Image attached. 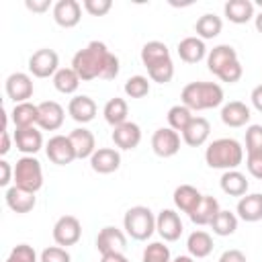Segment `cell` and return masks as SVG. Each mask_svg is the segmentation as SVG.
<instances>
[{"mask_svg": "<svg viewBox=\"0 0 262 262\" xmlns=\"http://www.w3.org/2000/svg\"><path fill=\"white\" fill-rule=\"evenodd\" d=\"M111 51L102 41H90L86 47L78 49L72 57V70L82 82H90L102 76Z\"/></svg>", "mask_w": 262, "mask_h": 262, "instance_id": "6da1fadb", "label": "cell"}, {"mask_svg": "<svg viewBox=\"0 0 262 262\" xmlns=\"http://www.w3.org/2000/svg\"><path fill=\"white\" fill-rule=\"evenodd\" d=\"M205 162L213 170H237L244 162V147L233 137L213 139L205 149Z\"/></svg>", "mask_w": 262, "mask_h": 262, "instance_id": "7a4b0ae2", "label": "cell"}, {"mask_svg": "<svg viewBox=\"0 0 262 262\" xmlns=\"http://www.w3.org/2000/svg\"><path fill=\"white\" fill-rule=\"evenodd\" d=\"M180 100L192 113L217 108L223 104V88L217 82H188L180 92Z\"/></svg>", "mask_w": 262, "mask_h": 262, "instance_id": "3957f363", "label": "cell"}, {"mask_svg": "<svg viewBox=\"0 0 262 262\" xmlns=\"http://www.w3.org/2000/svg\"><path fill=\"white\" fill-rule=\"evenodd\" d=\"M123 229L129 237H133L137 242H145L156 231V215L145 205L129 207L123 217Z\"/></svg>", "mask_w": 262, "mask_h": 262, "instance_id": "277c9868", "label": "cell"}, {"mask_svg": "<svg viewBox=\"0 0 262 262\" xmlns=\"http://www.w3.org/2000/svg\"><path fill=\"white\" fill-rule=\"evenodd\" d=\"M14 184L29 190V192H35L41 190L43 186V168H41V162L35 158V156H23L16 160L14 164Z\"/></svg>", "mask_w": 262, "mask_h": 262, "instance_id": "5b68a950", "label": "cell"}, {"mask_svg": "<svg viewBox=\"0 0 262 262\" xmlns=\"http://www.w3.org/2000/svg\"><path fill=\"white\" fill-rule=\"evenodd\" d=\"M53 242L61 248H68V246H76L82 237V223L78 217L74 215H61L55 223H53Z\"/></svg>", "mask_w": 262, "mask_h": 262, "instance_id": "8992f818", "label": "cell"}, {"mask_svg": "<svg viewBox=\"0 0 262 262\" xmlns=\"http://www.w3.org/2000/svg\"><path fill=\"white\" fill-rule=\"evenodd\" d=\"M27 66H29L31 76H35V78H53L55 72L59 70V55L53 49L43 47V49H37L29 57Z\"/></svg>", "mask_w": 262, "mask_h": 262, "instance_id": "52a82bcc", "label": "cell"}, {"mask_svg": "<svg viewBox=\"0 0 262 262\" xmlns=\"http://www.w3.org/2000/svg\"><path fill=\"white\" fill-rule=\"evenodd\" d=\"M151 149L158 158H172L180 151V133L170 127H160L151 135Z\"/></svg>", "mask_w": 262, "mask_h": 262, "instance_id": "ba28073f", "label": "cell"}, {"mask_svg": "<svg viewBox=\"0 0 262 262\" xmlns=\"http://www.w3.org/2000/svg\"><path fill=\"white\" fill-rule=\"evenodd\" d=\"M45 154L49 158V162L57 164V166H66L72 164L76 158V149L70 141V135H53L49 137V141L45 143Z\"/></svg>", "mask_w": 262, "mask_h": 262, "instance_id": "9c48e42d", "label": "cell"}, {"mask_svg": "<svg viewBox=\"0 0 262 262\" xmlns=\"http://www.w3.org/2000/svg\"><path fill=\"white\" fill-rule=\"evenodd\" d=\"M4 88H6V96L18 104V102H27L33 92H35V86H33V78L25 72H14L6 78L4 82Z\"/></svg>", "mask_w": 262, "mask_h": 262, "instance_id": "30bf717a", "label": "cell"}, {"mask_svg": "<svg viewBox=\"0 0 262 262\" xmlns=\"http://www.w3.org/2000/svg\"><path fill=\"white\" fill-rule=\"evenodd\" d=\"M182 219L174 209H162L156 217V231L164 242H176L182 235Z\"/></svg>", "mask_w": 262, "mask_h": 262, "instance_id": "8fae6325", "label": "cell"}, {"mask_svg": "<svg viewBox=\"0 0 262 262\" xmlns=\"http://www.w3.org/2000/svg\"><path fill=\"white\" fill-rule=\"evenodd\" d=\"M55 25L61 29H74L82 18V4L76 0H57L51 8Z\"/></svg>", "mask_w": 262, "mask_h": 262, "instance_id": "7c38bea8", "label": "cell"}, {"mask_svg": "<svg viewBox=\"0 0 262 262\" xmlns=\"http://www.w3.org/2000/svg\"><path fill=\"white\" fill-rule=\"evenodd\" d=\"M39 106V119H37V127L43 131H57L63 125L66 113L63 106L55 100H43L37 104Z\"/></svg>", "mask_w": 262, "mask_h": 262, "instance_id": "4fadbf2b", "label": "cell"}, {"mask_svg": "<svg viewBox=\"0 0 262 262\" xmlns=\"http://www.w3.org/2000/svg\"><path fill=\"white\" fill-rule=\"evenodd\" d=\"M127 248V233L115 225H106L96 235V250L100 254L108 252H125Z\"/></svg>", "mask_w": 262, "mask_h": 262, "instance_id": "5bb4252c", "label": "cell"}, {"mask_svg": "<svg viewBox=\"0 0 262 262\" xmlns=\"http://www.w3.org/2000/svg\"><path fill=\"white\" fill-rule=\"evenodd\" d=\"M141 63L145 66V70H156L160 66H166V63H172V57H170V49L166 43L162 41H147L143 47H141Z\"/></svg>", "mask_w": 262, "mask_h": 262, "instance_id": "9a60e30c", "label": "cell"}, {"mask_svg": "<svg viewBox=\"0 0 262 262\" xmlns=\"http://www.w3.org/2000/svg\"><path fill=\"white\" fill-rule=\"evenodd\" d=\"M4 201H6V207H8L10 211L18 213V215L33 211L35 205H37L35 192H29V190H25V188H20V186H16V184H12V186L6 188Z\"/></svg>", "mask_w": 262, "mask_h": 262, "instance_id": "2e32d148", "label": "cell"}, {"mask_svg": "<svg viewBox=\"0 0 262 262\" xmlns=\"http://www.w3.org/2000/svg\"><path fill=\"white\" fill-rule=\"evenodd\" d=\"M237 61V51L227 45V43H221V45H215L209 53H207V68L213 76H219L229 63Z\"/></svg>", "mask_w": 262, "mask_h": 262, "instance_id": "e0dca14e", "label": "cell"}, {"mask_svg": "<svg viewBox=\"0 0 262 262\" xmlns=\"http://www.w3.org/2000/svg\"><path fill=\"white\" fill-rule=\"evenodd\" d=\"M250 117H252V111L242 100H229L221 106V121L227 127H233V129L244 127L250 123Z\"/></svg>", "mask_w": 262, "mask_h": 262, "instance_id": "ac0fdd59", "label": "cell"}, {"mask_svg": "<svg viewBox=\"0 0 262 262\" xmlns=\"http://www.w3.org/2000/svg\"><path fill=\"white\" fill-rule=\"evenodd\" d=\"M111 139L119 149H135L141 141V127L133 121H125L123 125L113 129Z\"/></svg>", "mask_w": 262, "mask_h": 262, "instance_id": "d6986e66", "label": "cell"}, {"mask_svg": "<svg viewBox=\"0 0 262 262\" xmlns=\"http://www.w3.org/2000/svg\"><path fill=\"white\" fill-rule=\"evenodd\" d=\"M96 111H98V108H96V102H94L88 94H78V96H74V98L68 102V115H70L76 123H82V125L94 121Z\"/></svg>", "mask_w": 262, "mask_h": 262, "instance_id": "ffe728a7", "label": "cell"}, {"mask_svg": "<svg viewBox=\"0 0 262 262\" xmlns=\"http://www.w3.org/2000/svg\"><path fill=\"white\" fill-rule=\"evenodd\" d=\"M121 166V154L115 147H98L90 158V168L98 174L117 172Z\"/></svg>", "mask_w": 262, "mask_h": 262, "instance_id": "44dd1931", "label": "cell"}, {"mask_svg": "<svg viewBox=\"0 0 262 262\" xmlns=\"http://www.w3.org/2000/svg\"><path fill=\"white\" fill-rule=\"evenodd\" d=\"M172 201H174V207L180 211V213H186L190 215L199 203L203 201V192L192 186V184H180L174 188V194H172Z\"/></svg>", "mask_w": 262, "mask_h": 262, "instance_id": "7402d4cb", "label": "cell"}, {"mask_svg": "<svg viewBox=\"0 0 262 262\" xmlns=\"http://www.w3.org/2000/svg\"><path fill=\"white\" fill-rule=\"evenodd\" d=\"M16 149L23 151L25 156H35L43 147V135L37 127H25V129H14L12 135Z\"/></svg>", "mask_w": 262, "mask_h": 262, "instance_id": "603a6c76", "label": "cell"}, {"mask_svg": "<svg viewBox=\"0 0 262 262\" xmlns=\"http://www.w3.org/2000/svg\"><path fill=\"white\" fill-rule=\"evenodd\" d=\"M235 215H237V219H242L246 223L260 221L262 219V192L244 194L235 205Z\"/></svg>", "mask_w": 262, "mask_h": 262, "instance_id": "cb8c5ba5", "label": "cell"}, {"mask_svg": "<svg viewBox=\"0 0 262 262\" xmlns=\"http://www.w3.org/2000/svg\"><path fill=\"white\" fill-rule=\"evenodd\" d=\"M178 57L184 61V63H199L203 59H207V45L203 39H199L196 35L194 37H184L182 41H178Z\"/></svg>", "mask_w": 262, "mask_h": 262, "instance_id": "d4e9b609", "label": "cell"}, {"mask_svg": "<svg viewBox=\"0 0 262 262\" xmlns=\"http://www.w3.org/2000/svg\"><path fill=\"white\" fill-rule=\"evenodd\" d=\"M182 135V141L190 147H201L207 143L209 135H211V123L205 119V117H194L188 127L180 133Z\"/></svg>", "mask_w": 262, "mask_h": 262, "instance_id": "484cf974", "label": "cell"}, {"mask_svg": "<svg viewBox=\"0 0 262 262\" xmlns=\"http://www.w3.org/2000/svg\"><path fill=\"white\" fill-rule=\"evenodd\" d=\"M70 141L76 149V158L78 160H90L92 154L98 149L96 147V139H94V133L86 127H76L74 131H70Z\"/></svg>", "mask_w": 262, "mask_h": 262, "instance_id": "4316f807", "label": "cell"}, {"mask_svg": "<svg viewBox=\"0 0 262 262\" xmlns=\"http://www.w3.org/2000/svg\"><path fill=\"white\" fill-rule=\"evenodd\" d=\"M223 14L233 25H246L256 16L254 14V2H250V0H229L223 6Z\"/></svg>", "mask_w": 262, "mask_h": 262, "instance_id": "83f0119b", "label": "cell"}, {"mask_svg": "<svg viewBox=\"0 0 262 262\" xmlns=\"http://www.w3.org/2000/svg\"><path fill=\"white\" fill-rule=\"evenodd\" d=\"M219 186H221V190H223L225 194H229V196H239V199H242L244 194H248V188H250L246 174H242L239 170H225V172L221 174V178H219Z\"/></svg>", "mask_w": 262, "mask_h": 262, "instance_id": "f1b7e54d", "label": "cell"}, {"mask_svg": "<svg viewBox=\"0 0 262 262\" xmlns=\"http://www.w3.org/2000/svg\"><path fill=\"white\" fill-rule=\"evenodd\" d=\"M39 119V106L33 102H18L10 111V121L14 129H25V127H35Z\"/></svg>", "mask_w": 262, "mask_h": 262, "instance_id": "f546056e", "label": "cell"}, {"mask_svg": "<svg viewBox=\"0 0 262 262\" xmlns=\"http://www.w3.org/2000/svg\"><path fill=\"white\" fill-rule=\"evenodd\" d=\"M219 211H221L219 201H217L215 196H211V194H203V201L199 203V207H196L188 217H190V221H192L194 225L203 227V225H211L213 217H215Z\"/></svg>", "mask_w": 262, "mask_h": 262, "instance_id": "4dcf8cb0", "label": "cell"}, {"mask_svg": "<svg viewBox=\"0 0 262 262\" xmlns=\"http://www.w3.org/2000/svg\"><path fill=\"white\" fill-rule=\"evenodd\" d=\"M186 250H188V254L194 260L196 258H207L213 252V237H211V233H207L203 229H194L186 237Z\"/></svg>", "mask_w": 262, "mask_h": 262, "instance_id": "1f68e13d", "label": "cell"}, {"mask_svg": "<svg viewBox=\"0 0 262 262\" xmlns=\"http://www.w3.org/2000/svg\"><path fill=\"white\" fill-rule=\"evenodd\" d=\"M102 115H104V121L115 129L119 125H123L127 121V115H129V106H127V100L121 98V96H115V98H108L104 108H102Z\"/></svg>", "mask_w": 262, "mask_h": 262, "instance_id": "d6a6232c", "label": "cell"}, {"mask_svg": "<svg viewBox=\"0 0 262 262\" xmlns=\"http://www.w3.org/2000/svg\"><path fill=\"white\" fill-rule=\"evenodd\" d=\"M221 29H223V20H221L217 14H213V12H207V14L199 16L196 23H194V33H196V37L203 39V41L215 39V37L221 33Z\"/></svg>", "mask_w": 262, "mask_h": 262, "instance_id": "836d02e7", "label": "cell"}, {"mask_svg": "<svg viewBox=\"0 0 262 262\" xmlns=\"http://www.w3.org/2000/svg\"><path fill=\"white\" fill-rule=\"evenodd\" d=\"M80 76L72 70V66L70 68H59L57 72H55V76H53V88L57 90V92H61V94H74L76 90H78V86H80Z\"/></svg>", "mask_w": 262, "mask_h": 262, "instance_id": "e575fe53", "label": "cell"}, {"mask_svg": "<svg viewBox=\"0 0 262 262\" xmlns=\"http://www.w3.org/2000/svg\"><path fill=\"white\" fill-rule=\"evenodd\" d=\"M209 227H211V229H213V233H215V235H219V237L233 235V233H235V229H237V215H235V213H231V211L221 209V211L213 217V221H211V225H209Z\"/></svg>", "mask_w": 262, "mask_h": 262, "instance_id": "d590c367", "label": "cell"}, {"mask_svg": "<svg viewBox=\"0 0 262 262\" xmlns=\"http://www.w3.org/2000/svg\"><path fill=\"white\" fill-rule=\"evenodd\" d=\"M166 119H168V127H170V129L182 133V131L188 127V123L194 119V115H192V111H190L188 106H184V104L180 102V104H174V106L168 108Z\"/></svg>", "mask_w": 262, "mask_h": 262, "instance_id": "8d00e7d4", "label": "cell"}, {"mask_svg": "<svg viewBox=\"0 0 262 262\" xmlns=\"http://www.w3.org/2000/svg\"><path fill=\"white\" fill-rule=\"evenodd\" d=\"M123 90H125V94L129 98H143V96L149 94V78L139 76V74L137 76H131V78L125 80Z\"/></svg>", "mask_w": 262, "mask_h": 262, "instance_id": "74e56055", "label": "cell"}, {"mask_svg": "<svg viewBox=\"0 0 262 262\" xmlns=\"http://www.w3.org/2000/svg\"><path fill=\"white\" fill-rule=\"evenodd\" d=\"M141 262H172L170 250L164 242H151L141 254Z\"/></svg>", "mask_w": 262, "mask_h": 262, "instance_id": "f35d334b", "label": "cell"}, {"mask_svg": "<svg viewBox=\"0 0 262 262\" xmlns=\"http://www.w3.org/2000/svg\"><path fill=\"white\" fill-rule=\"evenodd\" d=\"M4 262H39V258H37V252H35L33 246L18 244V246H14L10 250V254L6 256Z\"/></svg>", "mask_w": 262, "mask_h": 262, "instance_id": "ab89813d", "label": "cell"}, {"mask_svg": "<svg viewBox=\"0 0 262 262\" xmlns=\"http://www.w3.org/2000/svg\"><path fill=\"white\" fill-rule=\"evenodd\" d=\"M262 151V125H248L246 129V154Z\"/></svg>", "mask_w": 262, "mask_h": 262, "instance_id": "60d3db41", "label": "cell"}, {"mask_svg": "<svg viewBox=\"0 0 262 262\" xmlns=\"http://www.w3.org/2000/svg\"><path fill=\"white\" fill-rule=\"evenodd\" d=\"M39 262H72V256L61 246H49L39 254Z\"/></svg>", "mask_w": 262, "mask_h": 262, "instance_id": "b9f144b4", "label": "cell"}, {"mask_svg": "<svg viewBox=\"0 0 262 262\" xmlns=\"http://www.w3.org/2000/svg\"><path fill=\"white\" fill-rule=\"evenodd\" d=\"M84 10L92 16H104L111 8H113V2L111 0H84L82 2Z\"/></svg>", "mask_w": 262, "mask_h": 262, "instance_id": "7bdbcfd3", "label": "cell"}, {"mask_svg": "<svg viewBox=\"0 0 262 262\" xmlns=\"http://www.w3.org/2000/svg\"><path fill=\"white\" fill-rule=\"evenodd\" d=\"M244 76V68H242V63H239V59L237 61H233V63H229L217 78L221 80V82H227V84H235V82H239V78Z\"/></svg>", "mask_w": 262, "mask_h": 262, "instance_id": "ee69618b", "label": "cell"}, {"mask_svg": "<svg viewBox=\"0 0 262 262\" xmlns=\"http://www.w3.org/2000/svg\"><path fill=\"white\" fill-rule=\"evenodd\" d=\"M246 168H248V172H250L254 178L262 180V151L248 154V156H246Z\"/></svg>", "mask_w": 262, "mask_h": 262, "instance_id": "f6af8a7d", "label": "cell"}, {"mask_svg": "<svg viewBox=\"0 0 262 262\" xmlns=\"http://www.w3.org/2000/svg\"><path fill=\"white\" fill-rule=\"evenodd\" d=\"M119 70H121V63H119V57L115 53L108 55L106 59V66H104V72L100 76V80H115L119 76Z\"/></svg>", "mask_w": 262, "mask_h": 262, "instance_id": "bcb514c9", "label": "cell"}, {"mask_svg": "<svg viewBox=\"0 0 262 262\" xmlns=\"http://www.w3.org/2000/svg\"><path fill=\"white\" fill-rule=\"evenodd\" d=\"M10 182H14V168L6 160H0V186L8 188Z\"/></svg>", "mask_w": 262, "mask_h": 262, "instance_id": "7dc6e473", "label": "cell"}, {"mask_svg": "<svg viewBox=\"0 0 262 262\" xmlns=\"http://www.w3.org/2000/svg\"><path fill=\"white\" fill-rule=\"evenodd\" d=\"M219 262H248V258H246V254H244L242 250L231 248V250H225V252L219 256Z\"/></svg>", "mask_w": 262, "mask_h": 262, "instance_id": "c3c4849f", "label": "cell"}, {"mask_svg": "<svg viewBox=\"0 0 262 262\" xmlns=\"http://www.w3.org/2000/svg\"><path fill=\"white\" fill-rule=\"evenodd\" d=\"M25 6H27L31 12H39V14L45 12V10H49V8H53L49 0H27Z\"/></svg>", "mask_w": 262, "mask_h": 262, "instance_id": "681fc988", "label": "cell"}, {"mask_svg": "<svg viewBox=\"0 0 262 262\" xmlns=\"http://www.w3.org/2000/svg\"><path fill=\"white\" fill-rule=\"evenodd\" d=\"M250 100H252V106H254L258 113H262V84H258V86L252 88Z\"/></svg>", "mask_w": 262, "mask_h": 262, "instance_id": "f907efd6", "label": "cell"}, {"mask_svg": "<svg viewBox=\"0 0 262 262\" xmlns=\"http://www.w3.org/2000/svg\"><path fill=\"white\" fill-rule=\"evenodd\" d=\"M100 262H129V258L125 256V252H108L100 254Z\"/></svg>", "mask_w": 262, "mask_h": 262, "instance_id": "816d5d0a", "label": "cell"}, {"mask_svg": "<svg viewBox=\"0 0 262 262\" xmlns=\"http://www.w3.org/2000/svg\"><path fill=\"white\" fill-rule=\"evenodd\" d=\"M2 141H0V156H6L10 151V133L8 131H2Z\"/></svg>", "mask_w": 262, "mask_h": 262, "instance_id": "f5cc1de1", "label": "cell"}, {"mask_svg": "<svg viewBox=\"0 0 262 262\" xmlns=\"http://www.w3.org/2000/svg\"><path fill=\"white\" fill-rule=\"evenodd\" d=\"M254 27H256V31L262 35V10H260V12L254 16Z\"/></svg>", "mask_w": 262, "mask_h": 262, "instance_id": "db71d44e", "label": "cell"}, {"mask_svg": "<svg viewBox=\"0 0 262 262\" xmlns=\"http://www.w3.org/2000/svg\"><path fill=\"white\" fill-rule=\"evenodd\" d=\"M172 262H194V258L188 254V256H176Z\"/></svg>", "mask_w": 262, "mask_h": 262, "instance_id": "11a10c76", "label": "cell"}, {"mask_svg": "<svg viewBox=\"0 0 262 262\" xmlns=\"http://www.w3.org/2000/svg\"><path fill=\"white\" fill-rule=\"evenodd\" d=\"M256 4H258V6H260V8H262V0H258V2H256Z\"/></svg>", "mask_w": 262, "mask_h": 262, "instance_id": "9f6ffc18", "label": "cell"}]
</instances>
